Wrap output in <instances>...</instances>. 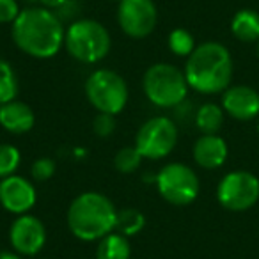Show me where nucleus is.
<instances>
[{
	"instance_id": "3",
	"label": "nucleus",
	"mask_w": 259,
	"mask_h": 259,
	"mask_svg": "<svg viewBox=\"0 0 259 259\" xmlns=\"http://www.w3.org/2000/svg\"><path fill=\"white\" fill-rule=\"evenodd\" d=\"M117 209L112 201L98 192H83L73 199L68 209V227L78 240L98 241L114 233Z\"/></svg>"
},
{
	"instance_id": "4",
	"label": "nucleus",
	"mask_w": 259,
	"mask_h": 259,
	"mask_svg": "<svg viewBox=\"0 0 259 259\" xmlns=\"http://www.w3.org/2000/svg\"><path fill=\"white\" fill-rule=\"evenodd\" d=\"M64 47L73 59L83 64H94L110 52L112 39L108 30L96 20L82 18L66 29Z\"/></svg>"
},
{
	"instance_id": "19",
	"label": "nucleus",
	"mask_w": 259,
	"mask_h": 259,
	"mask_svg": "<svg viewBox=\"0 0 259 259\" xmlns=\"http://www.w3.org/2000/svg\"><path fill=\"white\" fill-rule=\"evenodd\" d=\"M146 226V217L142 211L135 208H126L117 211V222H115V229L126 238L134 236V234L141 233Z\"/></svg>"
},
{
	"instance_id": "11",
	"label": "nucleus",
	"mask_w": 259,
	"mask_h": 259,
	"mask_svg": "<svg viewBox=\"0 0 259 259\" xmlns=\"http://www.w3.org/2000/svg\"><path fill=\"white\" fill-rule=\"evenodd\" d=\"M9 240L18 255H36L47 243L45 224L34 215H18L11 224Z\"/></svg>"
},
{
	"instance_id": "16",
	"label": "nucleus",
	"mask_w": 259,
	"mask_h": 259,
	"mask_svg": "<svg viewBox=\"0 0 259 259\" xmlns=\"http://www.w3.org/2000/svg\"><path fill=\"white\" fill-rule=\"evenodd\" d=\"M231 32L243 43L259 41V13L252 9H241L231 20Z\"/></svg>"
},
{
	"instance_id": "2",
	"label": "nucleus",
	"mask_w": 259,
	"mask_h": 259,
	"mask_svg": "<svg viewBox=\"0 0 259 259\" xmlns=\"http://www.w3.org/2000/svg\"><path fill=\"white\" fill-rule=\"evenodd\" d=\"M188 87L202 94L224 93L233 80V59L222 43L208 41L190 54L185 64Z\"/></svg>"
},
{
	"instance_id": "7",
	"label": "nucleus",
	"mask_w": 259,
	"mask_h": 259,
	"mask_svg": "<svg viewBox=\"0 0 259 259\" xmlns=\"http://www.w3.org/2000/svg\"><path fill=\"white\" fill-rule=\"evenodd\" d=\"M156 188L169 204L187 206L197 199L201 183L194 169L185 163L172 162L156 174Z\"/></svg>"
},
{
	"instance_id": "29",
	"label": "nucleus",
	"mask_w": 259,
	"mask_h": 259,
	"mask_svg": "<svg viewBox=\"0 0 259 259\" xmlns=\"http://www.w3.org/2000/svg\"><path fill=\"white\" fill-rule=\"evenodd\" d=\"M257 57H259V41H257Z\"/></svg>"
},
{
	"instance_id": "31",
	"label": "nucleus",
	"mask_w": 259,
	"mask_h": 259,
	"mask_svg": "<svg viewBox=\"0 0 259 259\" xmlns=\"http://www.w3.org/2000/svg\"><path fill=\"white\" fill-rule=\"evenodd\" d=\"M257 134H259V124H257Z\"/></svg>"
},
{
	"instance_id": "20",
	"label": "nucleus",
	"mask_w": 259,
	"mask_h": 259,
	"mask_svg": "<svg viewBox=\"0 0 259 259\" xmlns=\"http://www.w3.org/2000/svg\"><path fill=\"white\" fill-rule=\"evenodd\" d=\"M18 94V78L8 61L0 59V105L16 100Z\"/></svg>"
},
{
	"instance_id": "8",
	"label": "nucleus",
	"mask_w": 259,
	"mask_h": 259,
	"mask_svg": "<svg viewBox=\"0 0 259 259\" xmlns=\"http://www.w3.org/2000/svg\"><path fill=\"white\" fill-rule=\"evenodd\" d=\"M178 142V128L172 119L151 117L139 128L135 137V148L148 160H162L172 153Z\"/></svg>"
},
{
	"instance_id": "12",
	"label": "nucleus",
	"mask_w": 259,
	"mask_h": 259,
	"mask_svg": "<svg viewBox=\"0 0 259 259\" xmlns=\"http://www.w3.org/2000/svg\"><path fill=\"white\" fill-rule=\"evenodd\" d=\"M36 188L23 176L13 174L0 181V204L13 215H25L36 204Z\"/></svg>"
},
{
	"instance_id": "25",
	"label": "nucleus",
	"mask_w": 259,
	"mask_h": 259,
	"mask_svg": "<svg viewBox=\"0 0 259 259\" xmlns=\"http://www.w3.org/2000/svg\"><path fill=\"white\" fill-rule=\"evenodd\" d=\"M93 128H94V134H96L98 137H110L115 130V117L112 114L100 112V114L94 117Z\"/></svg>"
},
{
	"instance_id": "22",
	"label": "nucleus",
	"mask_w": 259,
	"mask_h": 259,
	"mask_svg": "<svg viewBox=\"0 0 259 259\" xmlns=\"http://www.w3.org/2000/svg\"><path fill=\"white\" fill-rule=\"evenodd\" d=\"M141 162L142 155L139 153V149L135 146H130V148H122L117 151L114 158V167L121 174H134L141 167Z\"/></svg>"
},
{
	"instance_id": "24",
	"label": "nucleus",
	"mask_w": 259,
	"mask_h": 259,
	"mask_svg": "<svg viewBox=\"0 0 259 259\" xmlns=\"http://www.w3.org/2000/svg\"><path fill=\"white\" fill-rule=\"evenodd\" d=\"M30 174L36 181H47L50 180L55 174V162L48 156H43V158H37L36 162L32 163V169H30Z\"/></svg>"
},
{
	"instance_id": "21",
	"label": "nucleus",
	"mask_w": 259,
	"mask_h": 259,
	"mask_svg": "<svg viewBox=\"0 0 259 259\" xmlns=\"http://www.w3.org/2000/svg\"><path fill=\"white\" fill-rule=\"evenodd\" d=\"M167 45L178 57H190V54L195 50V39L187 29H174L169 34Z\"/></svg>"
},
{
	"instance_id": "18",
	"label": "nucleus",
	"mask_w": 259,
	"mask_h": 259,
	"mask_svg": "<svg viewBox=\"0 0 259 259\" xmlns=\"http://www.w3.org/2000/svg\"><path fill=\"white\" fill-rule=\"evenodd\" d=\"M195 124L202 135H219L224 124V108L215 103H204L195 114Z\"/></svg>"
},
{
	"instance_id": "5",
	"label": "nucleus",
	"mask_w": 259,
	"mask_h": 259,
	"mask_svg": "<svg viewBox=\"0 0 259 259\" xmlns=\"http://www.w3.org/2000/svg\"><path fill=\"white\" fill-rule=\"evenodd\" d=\"M142 87L153 105L162 108L178 107L188 93V82L180 68L158 62L148 68L142 78Z\"/></svg>"
},
{
	"instance_id": "6",
	"label": "nucleus",
	"mask_w": 259,
	"mask_h": 259,
	"mask_svg": "<svg viewBox=\"0 0 259 259\" xmlns=\"http://www.w3.org/2000/svg\"><path fill=\"white\" fill-rule=\"evenodd\" d=\"M85 96L98 112L115 115L128 103V85L119 73L98 69L87 78Z\"/></svg>"
},
{
	"instance_id": "30",
	"label": "nucleus",
	"mask_w": 259,
	"mask_h": 259,
	"mask_svg": "<svg viewBox=\"0 0 259 259\" xmlns=\"http://www.w3.org/2000/svg\"><path fill=\"white\" fill-rule=\"evenodd\" d=\"M29 2H37V0H29Z\"/></svg>"
},
{
	"instance_id": "23",
	"label": "nucleus",
	"mask_w": 259,
	"mask_h": 259,
	"mask_svg": "<svg viewBox=\"0 0 259 259\" xmlns=\"http://www.w3.org/2000/svg\"><path fill=\"white\" fill-rule=\"evenodd\" d=\"M20 155L18 148L11 144H0V178H9L16 172V169L20 167Z\"/></svg>"
},
{
	"instance_id": "9",
	"label": "nucleus",
	"mask_w": 259,
	"mask_h": 259,
	"mask_svg": "<svg viewBox=\"0 0 259 259\" xmlns=\"http://www.w3.org/2000/svg\"><path fill=\"white\" fill-rule=\"evenodd\" d=\"M220 206L229 211H245L259 201V180L248 170H233L217 187Z\"/></svg>"
},
{
	"instance_id": "17",
	"label": "nucleus",
	"mask_w": 259,
	"mask_h": 259,
	"mask_svg": "<svg viewBox=\"0 0 259 259\" xmlns=\"http://www.w3.org/2000/svg\"><path fill=\"white\" fill-rule=\"evenodd\" d=\"M132 247L128 238L121 233H110L98 243L96 259H130Z\"/></svg>"
},
{
	"instance_id": "28",
	"label": "nucleus",
	"mask_w": 259,
	"mask_h": 259,
	"mask_svg": "<svg viewBox=\"0 0 259 259\" xmlns=\"http://www.w3.org/2000/svg\"><path fill=\"white\" fill-rule=\"evenodd\" d=\"M0 259H22L18 254H15V252H0Z\"/></svg>"
},
{
	"instance_id": "15",
	"label": "nucleus",
	"mask_w": 259,
	"mask_h": 259,
	"mask_svg": "<svg viewBox=\"0 0 259 259\" xmlns=\"http://www.w3.org/2000/svg\"><path fill=\"white\" fill-rule=\"evenodd\" d=\"M194 160L202 169H219L227 158V144L219 135H202L194 144Z\"/></svg>"
},
{
	"instance_id": "26",
	"label": "nucleus",
	"mask_w": 259,
	"mask_h": 259,
	"mask_svg": "<svg viewBox=\"0 0 259 259\" xmlns=\"http://www.w3.org/2000/svg\"><path fill=\"white\" fill-rule=\"evenodd\" d=\"M20 15V8L15 0H0V23H13Z\"/></svg>"
},
{
	"instance_id": "27",
	"label": "nucleus",
	"mask_w": 259,
	"mask_h": 259,
	"mask_svg": "<svg viewBox=\"0 0 259 259\" xmlns=\"http://www.w3.org/2000/svg\"><path fill=\"white\" fill-rule=\"evenodd\" d=\"M37 2H41V6L47 9H61L68 0H37Z\"/></svg>"
},
{
	"instance_id": "13",
	"label": "nucleus",
	"mask_w": 259,
	"mask_h": 259,
	"mask_svg": "<svg viewBox=\"0 0 259 259\" xmlns=\"http://www.w3.org/2000/svg\"><path fill=\"white\" fill-rule=\"evenodd\" d=\"M222 108L238 121H252L259 115V93L248 85H233L224 91Z\"/></svg>"
},
{
	"instance_id": "1",
	"label": "nucleus",
	"mask_w": 259,
	"mask_h": 259,
	"mask_svg": "<svg viewBox=\"0 0 259 259\" xmlns=\"http://www.w3.org/2000/svg\"><path fill=\"white\" fill-rule=\"evenodd\" d=\"M11 36L16 47L27 55L48 59L64 47L66 29L52 9L29 8L20 11L13 22Z\"/></svg>"
},
{
	"instance_id": "32",
	"label": "nucleus",
	"mask_w": 259,
	"mask_h": 259,
	"mask_svg": "<svg viewBox=\"0 0 259 259\" xmlns=\"http://www.w3.org/2000/svg\"><path fill=\"white\" fill-rule=\"evenodd\" d=\"M115 2H121V0H115Z\"/></svg>"
},
{
	"instance_id": "10",
	"label": "nucleus",
	"mask_w": 259,
	"mask_h": 259,
	"mask_svg": "<svg viewBox=\"0 0 259 259\" xmlns=\"http://www.w3.org/2000/svg\"><path fill=\"white\" fill-rule=\"evenodd\" d=\"M117 22L126 36L142 39L155 30L158 11L153 0H121L117 8Z\"/></svg>"
},
{
	"instance_id": "14",
	"label": "nucleus",
	"mask_w": 259,
	"mask_h": 259,
	"mask_svg": "<svg viewBox=\"0 0 259 259\" xmlns=\"http://www.w3.org/2000/svg\"><path fill=\"white\" fill-rule=\"evenodd\" d=\"M34 122H36V115L32 108L23 101L13 100L0 105V126L9 134H29L34 128Z\"/></svg>"
}]
</instances>
